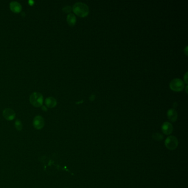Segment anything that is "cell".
Listing matches in <instances>:
<instances>
[{
  "label": "cell",
  "mask_w": 188,
  "mask_h": 188,
  "mask_svg": "<svg viewBox=\"0 0 188 188\" xmlns=\"http://www.w3.org/2000/svg\"><path fill=\"white\" fill-rule=\"evenodd\" d=\"M72 10L73 12L79 17H84L89 13V10L88 6L82 2H76L73 6Z\"/></svg>",
  "instance_id": "1"
},
{
  "label": "cell",
  "mask_w": 188,
  "mask_h": 188,
  "mask_svg": "<svg viewBox=\"0 0 188 188\" xmlns=\"http://www.w3.org/2000/svg\"><path fill=\"white\" fill-rule=\"evenodd\" d=\"M44 98L42 94L39 92H34L30 96V102L35 107H40L43 105Z\"/></svg>",
  "instance_id": "2"
},
{
  "label": "cell",
  "mask_w": 188,
  "mask_h": 188,
  "mask_svg": "<svg viewBox=\"0 0 188 188\" xmlns=\"http://www.w3.org/2000/svg\"><path fill=\"white\" fill-rule=\"evenodd\" d=\"M165 146L169 150H174L178 146L179 141L176 137L170 136L168 137L165 141Z\"/></svg>",
  "instance_id": "3"
},
{
  "label": "cell",
  "mask_w": 188,
  "mask_h": 188,
  "mask_svg": "<svg viewBox=\"0 0 188 188\" xmlns=\"http://www.w3.org/2000/svg\"><path fill=\"white\" fill-rule=\"evenodd\" d=\"M169 87L172 91L175 92L182 91L185 87L184 82L180 78H174L172 80Z\"/></svg>",
  "instance_id": "4"
},
{
  "label": "cell",
  "mask_w": 188,
  "mask_h": 188,
  "mask_svg": "<svg viewBox=\"0 0 188 188\" xmlns=\"http://www.w3.org/2000/svg\"><path fill=\"white\" fill-rule=\"evenodd\" d=\"M33 126L36 129H41L45 125V121L44 118L40 115L36 116L33 120Z\"/></svg>",
  "instance_id": "5"
},
{
  "label": "cell",
  "mask_w": 188,
  "mask_h": 188,
  "mask_svg": "<svg viewBox=\"0 0 188 188\" xmlns=\"http://www.w3.org/2000/svg\"><path fill=\"white\" fill-rule=\"evenodd\" d=\"M161 129L165 135H169L173 132V127L171 123L166 121L162 124L161 126Z\"/></svg>",
  "instance_id": "6"
},
{
  "label": "cell",
  "mask_w": 188,
  "mask_h": 188,
  "mask_svg": "<svg viewBox=\"0 0 188 188\" xmlns=\"http://www.w3.org/2000/svg\"><path fill=\"white\" fill-rule=\"evenodd\" d=\"M3 116L6 120L11 121L16 117V113L12 109L6 108L3 111Z\"/></svg>",
  "instance_id": "7"
},
{
  "label": "cell",
  "mask_w": 188,
  "mask_h": 188,
  "mask_svg": "<svg viewBox=\"0 0 188 188\" xmlns=\"http://www.w3.org/2000/svg\"><path fill=\"white\" fill-rule=\"evenodd\" d=\"M10 7L11 11L14 13H19L22 11V7L21 5L16 1H12L10 4Z\"/></svg>",
  "instance_id": "8"
},
{
  "label": "cell",
  "mask_w": 188,
  "mask_h": 188,
  "mask_svg": "<svg viewBox=\"0 0 188 188\" xmlns=\"http://www.w3.org/2000/svg\"><path fill=\"white\" fill-rule=\"evenodd\" d=\"M167 117L172 122H176L178 118V114L174 109H170L167 112Z\"/></svg>",
  "instance_id": "9"
},
{
  "label": "cell",
  "mask_w": 188,
  "mask_h": 188,
  "mask_svg": "<svg viewBox=\"0 0 188 188\" xmlns=\"http://www.w3.org/2000/svg\"><path fill=\"white\" fill-rule=\"evenodd\" d=\"M45 105L47 106L48 108H52L56 106L57 100L53 97H47L45 99Z\"/></svg>",
  "instance_id": "10"
},
{
  "label": "cell",
  "mask_w": 188,
  "mask_h": 188,
  "mask_svg": "<svg viewBox=\"0 0 188 188\" xmlns=\"http://www.w3.org/2000/svg\"><path fill=\"white\" fill-rule=\"evenodd\" d=\"M67 22L68 24L71 26H73L76 23V17L73 13H69L67 17Z\"/></svg>",
  "instance_id": "11"
},
{
  "label": "cell",
  "mask_w": 188,
  "mask_h": 188,
  "mask_svg": "<svg viewBox=\"0 0 188 188\" xmlns=\"http://www.w3.org/2000/svg\"><path fill=\"white\" fill-rule=\"evenodd\" d=\"M152 137L154 140L157 141H162L164 138V136L159 133H154L152 135Z\"/></svg>",
  "instance_id": "12"
},
{
  "label": "cell",
  "mask_w": 188,
  "mask_h": 188,
  "mask_svg": "<svg viewBox=\"0 0 188 188\" xmlns=\"http://www.w3.org/2000/svg\"><path fill=\"white\" fill-rule=\"evenodd\" d=\"M14 125H15L16 128L18 131H21L23 129V124L22 123V122L21 121V120H17L15 121Z\"/></svg>",
  "instance_id": "13"
},
{
  "label": "cell",
  "mask_w": 188,
  "mask_h": 188,
  "mask_svg": "<svg viewBox=\"0 0 188 188\" xmlns=\"http://www.w3.org/2000/svg\"><path fill=\"white\" fill-rule=\"evenodd\" d=\"M72 7L70 6H66L62 8V11L65 13H70L72 11Z\"/></svg>",
  "instance_id": "14"
},
{
  "label": "cell",
  "mask_w": 188,
  "mask_h": 188,
  "mask_svg": "<svg viewBox=\"0 0 188 188\" xmlns=\"http://www.w3.org/2000/svg\"><path fill=\"white\" fill-rule=\"evenodd\" d=\"M188 72H186V73L185 74V76H184V81L186 84L188 83V81H187V77H188Z\"/></svg>",
  "instance_id": "15"
},
{
  "label": "cell",
  "mask_w": 188,
  "mask_h": 188,
  "mask_svg": "<svg viewBox=\"0 0 188 188\" xmlns=\"http://www.w3.org/2000/svg\"><path fill=\"white\" fill-rule=\"evenodd\" d=\"M42 110H44V111H45V112H47V107H46V106H42Z\"/></svg>",
  "instance_id": "16"
},
{
  "label": "cell",
  "mask_w": 188,
  "mask_h": 188,
  "mask_svg": "<svg viewBox=\"0 0 188 188\" xmlns=\"http://www.w3.org/2000/svg\"><path fill=\"white\" fill-rule=\"evenodd\" d=\"M187 48H188V47L187 46V47H186L185 48V49H184V51H185V54H186L187 55H188V54H187V50H188V49H187Z\"/></svg>",
  "instance_id": "17"
},
{
  "label": "cell",
  "mask_w": 188,
  "mask_h": 188,
  "mask_svg": "<svg viewBox=\"0 0 188 188\" xmlns=\"http://www.w3.org/2000/svg\"></svg>",
  "instance_id": "18"
}]
</instances>
